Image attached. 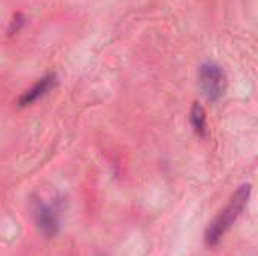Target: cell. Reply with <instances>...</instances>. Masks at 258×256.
Segmentation results:
<instances>
[{"instance_id": "4", "label": "cell", "mask_w": 258, "mask_h": 256, "mask_svg": "<svg viewBox=\"0 0 258 256\" xmlns=\"http://www.w3.org/2000/svg\"><path fill=\"white\" fill-rule=\"evenodd\" d=\"M56 84V75L54 74H47L42 78H39L30 89H27L21 97H20V107H26L35 101H38L39 98H42L44 95H47Z\"/></svg>"}, {"instance_id": "3", "label": "cell", "mask_w": 258, "mask_h": 256, "mask_svg": "<svg viewBox=\"0 0 258 256\" xmlns=\"http://www.w3.org/2000/svg\"><path fill=\"white\" fill-rule=\"evenodd\" d=\"M33 219L36 223L38 231L45 237V238H53L57 235L60 229V220H59V213L57 210L45 204L44 201H35L33 204Z\"/></svg>"}, {"instance_id": "2", "label": "cell", "mask_w": 258, "mask_h": 256, "mask_svg": "<svg viewBox=\"0 0 258 256\" xmlns=\"http://www.w3.org/2000/svg\"><path fill=\"white\" fill-rule=\"evenodd\" d=\"M227 74L224 68L215 62H206L200 68V86L204 97L215 103L224 97L227 91Z\"/></svg>"}, {"instance_id": "1", "label": "cell", "mask_w": 258, "mask_h": 256, "mask_svg": "<svg viewBox=\"0 0 258 256\" xmlns=\"http://www.w3.org/2000/svg\"><path fill=\"white\" fill-rule=\"evenodd\" d=\"M251 192H252L251 184H242L234 192L230 204L215 217V220L206 229V235H204L206 246L209 247L216 246L222 240V237L231 229L234 222L240 217V214L246 208L248 201L251 198Z\"/></svg>"}, {"instance_id": "5", "label": "cell", "mask_w": 258, "mask_h": 256, "mask_svg": "<svg viewBox=\"0 0 258 256\" xmlns=\"http://www.w3.org/2000/svg\"><path fill=\"white\" fill-rule=\"evenodd\" d=\"M190 124L194 131L200 137L207 136V118H206V110L201 104L195 103L190 110Z\"/></svg>"}]
</instances>
